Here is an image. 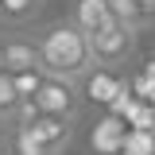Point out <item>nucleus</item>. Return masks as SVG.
Returning <instances> with one entry per match:
<instances>
[{
	"instance_id": "1",
	"label": "nucleus",
	"mask_w": 155,
	"mask_h": 155,
	"mask_svg": "<svg viewBox=\"0 0 155 155\" xmlns=\"http://www.w3.org/2000/svg\"><path fill=\"white\" fill-rule=\"evenodd\" d=\"M39 47V66L51 78H70V81H81V74L93 66V54H89V35L74 27L70 19H54L47 23L35 35Z\"/></svg>"
},
{
	"instance_id": "2",
	"label": "nucleus",
	"mask_w": 155,
	"mask_h": 155,
	"mask_svg": "<svg viewBox=\"0 0 155 155\" xmlns=\"http://www.w3.org/2000/svg\"><path fill=\"white\" fill-rule=\"evenodd\" d=\"M136 51V27L132 23H120V19H109L105 27L89 31V54H93V66H124Z\"/></svg>"
},
{
	"instance_id": "3",
	"label": "nucleus",
	"mask_w": 155,
	"mask_h": 155,
	"mask_svg": "<svg viewBox=\"0 0 155 155\" xmlns=\"http://www.w3.org/2000/svg\"><path fill=\"white\" fill-rule=\"evenodd\" d=\"M35 105L39 113H54V116H70V120H78V113H81V89H78V81H70V78H43V85H39L35 93Z\"/></svg>"
},
{
	"instance_id": "4",
	"label": "nucleus",
	"mask_w": 155,
	"mask_h": 155,
	"mask_svg": "<svg viewBox=\"0 0 155 155\" xmlns=\"http://www.w3.org/2000/svg\"><path fill=\"white\" fill-rule=\"evenodd\" d=\"M124 85H128V78H120L113 66H89V70L81 74V81H78V89H81V101H89V105H101V109H109Z\"/></svg>"
},
{
	"instance_id": "5",
	"label": "nucleus",
	"mask_w": 155,
	"mask_h": 155,
	"mask_svg": "<svg viewBox=\"0 0 155 155\" xmlns=\"http://www.w3.org/2000/svg\"><path fill=\"white\" fill-rule=\"evenodd\" d=\"M27 128H31V132H35L54 155H62V151H66V143L74 140V120H70V116L39 113V116H31V120H27Z\"/></svg>"
},
{
	"instance_id": "6",
	"label": "nucleus",
	"mask_w": 155,
	"mask_h": 155,
	"mask_svg": "<svg viewBox=\"0 0 155 155\" xmlns=\"http://www.w3.org/2000/svg\"><path fill=\"white\" fill-rule=\"evenodd\" d=\"M39 66V47L27 35H8L4 39V74H23Z\"/></svg>"
},
{
	"instance_id": "7",
	"label": "nucleus",
	"mask_w": 155,
	"mask_h": 155,
	"mask_svg": "<svg viewBox=\"0 0 155 155\" xmlns=\"http://www.w3.org/2000/svg\"><path fill=\"white\" fill-rule=\"evenodd\" d=\"M109 19H113L109 0H74V4H70V23H74V27H81L85 35H89V31H97V27H105Z\"/></svg>"
},
{
	"instance_id": "8",
	"label": "nucleus",
	"mask_w": 155,
	"mask_h": 155,
	"mask_svg": "<svg viewBox=\"0 0 155 155\" xmlns=\"http://www.w3.org/2000/svg\"><path fill=\"white\" fill-rule=\"evenodd\" d=\"M124 132H128V124L120 120V116L105 113V120L93 128V136H89V143H93L97 155H120V140H124Z\"/></svg>"
},
{
	"instance_id": "9",
	"label": "nucleus",
	"mask_w": 155,
	"mask_h": 155,
	"mask_svg": "<svg viewBox=\"0 0 155 155\" xmlns=\"http://www.w3.org/2000/svg\"><path fill=\"white\" fill-rule=\"evenodd\" d=\"M8 155H54L43 140H39L27 124H12V132H8Z\"/></svg>"
},
{
	"instance_id": "10",
	"label": "nucleus",
	"mask_w": 155,
	"mask_h": 155,
	"mask_svg": "<svg viewBox=\"0 0 155 155\" xmlns=\"http://www.w3.org/2000/svg\"><path fill=\"white\" fill-rule=\"evenodd\" d=\"M120 155H155V128H128L120 140Z\"/></svg>"
},
{
	"instance_id": "11",
	"label": "nucleus",
	"mask_w": 155,
	"mask_h": 155,
	"mask_svg": "<svg viewBox=\"0 0 155 155\" xmlns=\"http://www.w3.org/2000/svg\"><path fill=\"white\" fill-rule=\"evenodd\" d=\"M19 101H23V97L16 93V81H12V74H0V124H16Z\"/></svg>"
},
{
	"instance_id": "12",
	"label": "nucleus",
	"mask_w": 155,
	"mask_h": 155,
	"mask_svg": "<svg viewBox=\"0 0 155 155\" xmlns=\"http://www.w3.org/2000/svg\"><path fill=\"white\" fill-rule=\"evenodd\" d=\"M39 4L43 0H0V19L4 23H27V19H35Z\"/></svg>"
},
{
	"instance_id": "13",
	"label": "nucleus",
	"mask_w": 155,
	"mask_h": 155,
	"mask_svg": "<svg viewBox=\"0 0 155 155\" xmlns=\"http://www.w3.org/2000/svg\"><path fill=\"white\" fill-rule=\"evenodd\" d=\"M43 78H47V70L43 66H35V70H23V74H12V81H16V93L27 101V97L39 93V85H43Z\"/></svg>"
},
{
	"instance_id": "14",
	"label": "nucleus",
	"mask_w": 155,
	"mask_h": 155,
	"mask_svg": "<svg viewBox=\"0 0 155 155\" xmlns=\"http://www.w3.org/2000/svg\"><path fill=\"white\" fill-rule=\"evenodd\" d=\"M109 12H113V19H120V23H140V8H136V0H109Z\"/></svg>"
},
{
	"instance_id": "15",
	"label": "nucleus",
	"mask_w": 155,
	"mask_h": 155,
	"mask_svg": "<svg viewBox=\"0 0 155 155\" xmlns=\"http://www.w3.org/2000/svg\"><path fill=\"white\" fill-rule=\"evenodd\" d=\"M136 8H140V16H143V19L155 16V0H136Z\"/></svg>"
},
{
	"instance_id": "16",
	"label": "nucleus",
	"mask_w": 155,
	"mask_h": 155,
	"mask_svg": "<svg viewBox=\"0 0 155 155\" xmlns=\"http://www.w3.org/2000/svg\"><path fill=\"white\" fill-rule=\"evenodd\" d=\"M0 74H4V43H0Z\"/></svg>"
},
{
	"instance_id": "17",
	"label": "nucleus",
	"mask_w": 155,
	"mask_h": 155,
	"mask_svg": "<svg viewBox=\"0 0 155 155\" xmlns=\"http://www.w3.org/2000/svg\"><path fill=\"white\" fill-rule=\"evenodd\" d=\"M0 155H8V147H0Z\"/></svg>"
}]
</instances>
